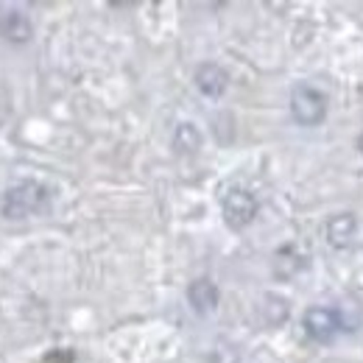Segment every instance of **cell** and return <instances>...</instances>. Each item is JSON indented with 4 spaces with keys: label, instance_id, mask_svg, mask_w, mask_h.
Wrapping results in <instances>:
<instances>
[{
    "label": "cell",
    "instance_id": "1",
    "mask_svg": "<svg viewBox=\"0 0 363 363\" xmlns=\"http://www.w3.org/2000/svg\"><path fill=\"white\" fill-rule=\"evenodd\" d=\"M48 210H50V190L43 182H17L3 193L0 201V213L11 221L43 216Z\"/></svg>",
    "mask_w": 363,
    "mask_h": 363
},
{
    "label": "cell",
    "instance_id": "2",
    "mask_svg": "<svg viewBox=\"0 0 363 363\" xmlns=\"http://www.w3.org/2000/svg\"><path fill=\"white\" fill-rule=\"evenodd\" d=\"M291 115L299 126H318L327 118V95L311 84H299L291 92Z\"/></svg>",
    "mask_w": 363,
    "mask_h": 363
},
{
    "label": "cell",
    "instance_id": "3",
    "mask_svg": "<svg viewBox=\"0 0 363 363\" xmlns=\"http://www.w3.org/2000/svg\"><path fill=\"white\" fill-rule=\"evenodd\" d=\"M221 213H224V221L232 229H243L249 227L257 216V199L243 190V187H232L227 196H224V204H221Z\"/></svg>",
    "mask_w": 363,
    "mask_h": 363
},
{
    "label": "cell",
    "instance_id": "4",
    "mask_svg": "<svg viewBox=\"0 0 363 363\" xmlns=\"http://www.w3.org/2000/svg\"><path fill=\"white\" fill-rule=\"evenodd\" d=\"M305 335L316 344H327L335 338V333L341 330V313L333 308H308L302 316Z\"/></svg>",
    "mask_w": 363,
    "mask_h": 363
},
{
    "label": "cell",
    "instance_id": "5",
    "mask_svg": "<svg viewBox=\"0 0 363 363\" xmlns=\"http://www.w3.org/2000/svg\"><path fill=\"white\" fill-rule=\"evenodd\" d=\"M0 37L14 45H26L34 37V23L20 6H0Z\"/></svg>",
    "mask_w": 363,
    "mask_h": 363
},
{
    "label": "cell",
    "instance_id": "6",
    "mask_svg": "<svg viewBox=\"0 0 363 363\" xmlns=\"http://www.w3.org/2000/svg\"><path fill=\"white\" fill-rule=\"evenodd\" d=\"M193 82H196L199 92L207 95V98H221L229 87L227 70H224L221 65H216V62H204V65H199L196 73H193Z\"/></svg>",
    "mask_w": 363,
    "mask_h": 363
},
{
    "label": "cell",
    "instance_id": "7",
    "mask_svg": "<svg viewBox=\"0 0 363 363\" xmlns=\"http://www.w3.org/2000/svg\"><path fill=\"white\" fill-rule=\"evenodd\" d=\"M218 299H221V294H218L216 282H210L204 277L196 279V282H190V288H187V302H190V308L199 316H210L218 308Z\"/></svg>",
    "mask_w": 363,
    "mask_h": 363
},
{
    "label": "cell",
    "instance_id": "8",
    "mask_svg": "<svg viewBox=\"0 0 363 363\" xmlns=\"http://www.w3.org/2000/svg\"><path fill=\"white\" fill-rule=\"evenodd\" d=\"M355 229H358V221H355V216L352 213H341V216H333L330 221H327V240L335 246V249H347L350 243H352V235H355Z\"/></svg>",
    "mask_w": 363,
    "mask_h": 363
},
{
    "label": "cell",
    "instance_id": "9",
    "mask_svg": "<svg viewBox=\"0 0 363 363\" xmlns=\"http://www.w3.org/2000/svg\"><path fill=\"white\" fill-rule=\"evenodd\" d=\"M201 145V135L193 123H179L177 126V135H174V148L182 154H193L196 148Z\"/></svg>",
    "mask_w": 363,
    "mask_h": 363
},
{
    "label": "cell",
    "instance_id": "10",
    "mask_svg": "<svg viewBox=\"0 0 363 363\" xmlns=\"http://www.w3.org/2000/svg\"><path fill=\"white\" fill-rule=\"evenodd\" d=\"M266 302H269V305H266L263 311L269 313V321H272V324H279V321L288 318V302H285V299H279V296H266Z\"/></svg>",
    "mask_w": 363,
    "mask_h": 363
},
{
    "label": "cell",
    "instance_id": "11",
    "mask_svg": "<svg viewBox=\"0 0 363 363\" xmlns=\"http://www.w3.org/2000/svg\"><path fill=\"white\" fill-rule=\"evenodd\" d=\"M11 115V101H9V92L3 87V82H0V126H3V121Z\"/></svg>",
    "mask_w": 363,
    "mask_h": 363
},
{
    "label": "cell",
    "instance_id": "12",
    "mask_svg": "<svg viewBox=\"0 0 363 363\" xmlns=\"http://www.w3.org/2000/svg\"><path fill=\"white\" fill-rule=\"evenodd\" d=\"M358 148H361V154H363V135H361V140H358Z\"/></svg>",
    "mask_w": 363,
    "mask_h": 363
}]
</instances>
